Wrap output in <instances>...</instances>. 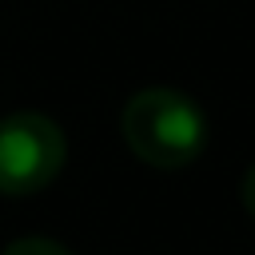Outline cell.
Segmentation results:
<instances>
[{
    "mask_svg": "<svg viewBox=\"0 0 255 255\" xmlns=\"http://www.w3.org/2000/svg\"><path fill=\"white\" fill-rule=\"evenodd\" d=\"M124 143L135 159L159 171L187 167L207 143V120L199 104L175 88H143L120 112Z\"/></svg>",
    "mask_w": 255,
    "mask_h": 255,
    "instance_id": "obj_1",
    "label": "cell"
},
{
    "mask_svg": "<svg viewBox=\"0 0 255 255\" xmlns=\"http://www.w3.org/2000/svg\"><path fill=\"white\" fill-rule=\"evenodd\" d=\"M68 159V139L44 112L0 116V195H32L48 187Z\"/></svg>",
    "mask_w": 255,
    "mask_h": 255,
    "instance_id": "obj_2",
    "label": "cell"
},
{
    "mask_svg": "<svg viewBox=\"0 0 255 255\" xmlns=\"http://www.w3.org/2000/svg\"><path fill=\"white\" fill-rule=\"evenodd\" d=\"M0 255H72L68 247H60L56 239H44V235H24L16 243H8Z\"/></svg>",
    "mask_w": 255,
    "mask_h": 255,
    "instance_id": "obj_3",
    "label": "cell"
},
{
    "mask_svg": "<svg viewBox=\"0 0 255 255\" xmlns=\"http://www.w3.org/2000/svg\"><path fill=\"white\" fill-rule=\"evenodd\" d=\"M239 199H243V207H247V215L255 219V163L247 167V175H243V187H239Z\"/></svg>",
    "mask_w": 255,
    "mask_h": 255,
    "instance_id": "obj_4",
    "label": "cell"
}]
</instances>
